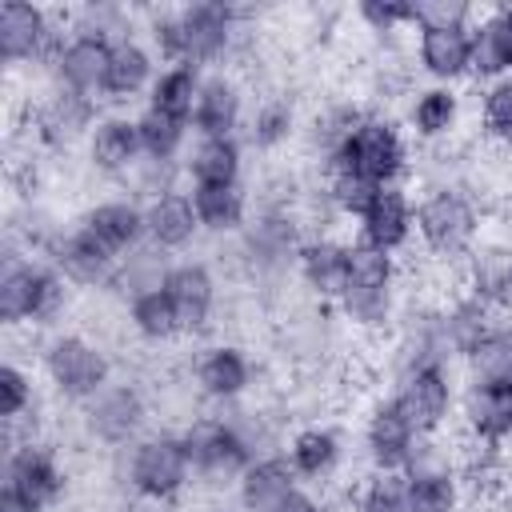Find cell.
Instances as JSON below:
<instances>
[{
	"instance_id": "cell-3",
	"label": "cell",
	"mask_w": 512,
	"mask_h": 512,
	"mask_svg": "<svg viewBox=\"0 0 512 512\" xmlns=\"http://www.w3.org/2000/svg\"><path fill=\"white\" fill-rule=\"evenodd\" d=\"M116 484L140 508H172L196 484L180 428H152L132 448L116 452Z\"/></svg>"
},
{
	"instance_id": "cell-21",
	"label": "cell",
	"mask_w": 512,
	"mask_h": 512,
	"mask_svg": "<svg viewBox=\"0 0 512 512\" xmlns=\"http://www.w3.org/2000/svg\"><path fill=\"white\" fill-rule=\"evenodd\" d=\"M464 120V96L448 84H420L404 100V132L420 148H440L456 140V128Z\"/></svg>"
},
{
	"instance_id": "cell-44",
	"label": "cell",
	"mask_w": 512,
	"mask_h": 512,
	"mask_svg": "<svg viewBox=\"0 0 512 512\" xmlns=\"http://www.w3.org/2000/svg\"><path fill=\"white\" fill-rule=\"evenodd\" d=\"M464 372H468V380L512 392V324L508 320L464 356Z\"/></svg>"
},
{
	"instance_id": "cell-14",
	"label": "cell",
	"mask_w": 512,
	"mask_h": 512,
	"mask_svg": "<svg viewBox=\"0 0 512 512\" xmlns=\"http://www.w3.org/2000/svg\"><path fill=\"white\" fill-rule=\"evenodd\" d=\"M160 288H164V296L172 300V308L180 316L184 340L212 332L216 312H220V276H216V268L208 260H196V256L172 260V268H168Z\"/></svg>"
},
{
	"instance_id": "cell-5",
	"label": "cell",
	"mask_w": 512,
	"mask_h": 512,
	"mask_svg": "<svg viewBox=\"0 0 512 512\" xmlns=\"http://www.w3.org/2000/svg\"><path fill=\"white\" fill-rule=\"evenodd\" d=\"M36 360H40V376H44L48 392L56 400H64V404H76V408L116 380L112 352L96 336H88L80 328H56V332H48L40 340Z\"/></svg>"
},
{
	"instance_id": "cell-28",
	"label": "cell",
	"mask_w": 512,
	"mask_h": 512,
	"mask_svg": "<svg viewBox=\"0 0 512 512\" xmlns=\"http://www.w3.org/2000/svg\"><path fill=\"white\" fill-rule=\"evenodd\" d=\"M144 148H140V132H136V116L112 108L96 120L88 144H84V160L96 176H108V180H124L136 164H140Z\"/></svg>"
},
{
	"instance_id": "cell-8",
	"label": "cell",
	"mask_w": 512,
	"mask_h": 512,
	"mask_svg": "<svg viewBox=\"0 0 512 512\" xmlns=\"http://www.w3.org/2000/svg\"><path fill=\"white\" fill-rule=\"evenodd\" d=\"M100 100L92 96H80L72 88H60V84H44L40 92L28 96L24 104V128H28V144L36 152H48V156H64L72 152L76 144H88L96 120H100Z\"/></svg>"
},
{
	"instance_id": "cell-22",
	"label": "cell",
	"mask_w": 512,
	"mask_h": 512,
	"mask_svg": "<svg viewBox=\"0 0 512 512\" xmlns=\"http://www.w3.org/2000/svg\"><path fill=\"white\" fill-rule=\"evenodd\" d=\"M412 64L428 84L456 88L472 72V28H416Z\"/></svg>"
},
{
	"instance_id": "cell-46",
	"label": "cell",
	"mask_w": 512,
	"mask_h": 512,
	"mask_svg": "<svg viewBox=\"0 0 512 512\" xmlns=\"http://www.w3.org/2000/svg\"><path fill=\"white\" fill-rule=\"evenodd\" d=\"M416 28H472L476 8L464 0H416Z\"/></svg>"
},
{
	"instance_id": "cell-32",
	"label": "cell",
	"mask_w": 512,
	"mask_h": 512,
	"mask_svg": "<svg viewBox=\"0 0 512 512\" xmlns=\"http://www.w3.org/2000/svg\"><path fill=\"white\" fill-rule=\"evenodd\" d=\"M160 68H164V64H160V56L152 52V44H148L144 36H128V40L112 44V68H108L104 100H108V104L144 100Z\"/></svg>"
},
{
	"instance_id": "cell-25",
	"label": "cell",
	"mask_w": 512,
	"mask_h": 512,
	"mask_svg": "<svg viewBox=\"0 0 512 512\" xmlns=\"http://www.w3.org/2000/svg\"><path fill=\"white\" fill-rule=\"evenodd\" d=\"M76 224H80L104 252H112L116 260H124L128 252H136V248L144 244V204L132 200L128 192H124V196H100V200H92V204L76 216Z\"/></svg>"
},
{
	"instance_id": "cell-38",
	"label": "cell",
	"mask_w": 512,
	"mask_h": 512,
	"mask_svg": "<svg viewBox=\"0 0 512 512\" xmlns=\"http://www.w3.org/2000/svg\"><path fill=\"white\" fill-rule=\"evenodd\" d=\"M200 84H204L200 68H192V64H164L156 72L148 96H144V108L192 124V112H196V100H200Z\"/></svg>"
},
{
	"instance_id": "cell-10",
	"label": "cell",
	"mask_w": 512,
	"mask_h": 512,
	"mask_svg": "<svg viewBox=\"0 0 512 512\" xmlns=\"http://www.w3.org/2000/svg\"><path fill=\"white\" fill-rule=\"evenodd\" d=\"M68 36V20L56 8L28 4V0H8L0 4V60L4 68L16 72H48L56 48Z\"/></svg>"
},
{
	"instance_id": "cell-4",
	"label": "cell",
	"mask_w": 512,
	"mask_h": 512,
	"mask_svg": "<svg viewBox=\"0 0 512 512\" xmlns=\"http://www.w3.org/2000/svg\"><path fill=\"white\" fill-rule=\"evenodd\" d=\"M488 232L484 204L464 184H428L416 200V244L440 268H460Z\"/></svg>"
},
{
	"instance_id": "cell-42",
	"label": "cell",
	"mask_w": 512,
	"mask_h": 512,
	"mask_svg": "<svg viewBox=\"0 0 512 512\" xmlns=\"http://www.w3.org/2000/svg\"><path fill=\"white\" fill-rule=\"evenodd\" d=\"M136 132H140L144 156L168 160V164H184V152H188V144H192V124L144 108V112H136Z\"/></svg>"
},
{
	"instance_id": "cell-24",
	"label": "cell",
	"mask_w": 512,
	"mask_h": 512,
	"mask_svg": "<svg viewBox=\"0 0 512 512\" xmlns=\"http://www.w3.org/2000/svg\"><path fill=\"white\" fill-rule=\"evenodd\" d=\"M356 240L400 256L416 240V200H412V192L404 184L380 188L376 200L368 204V212L356 220Z\"/></svg>"
},
{
	"instance_id": "cell-6",
	"label": "cell",
	"mask_w": 512,
	"mask_h": 512,
	"mask_svg": "<svg viewBox=\"0 0 512 512\" xmlns=\"http://www.w3.org/2000/svg\"><path fill=\"white\" fill-rule=\"evenodd\" d=\"M412 136L404 132V124L392 112H364L356 120V128L344 136L340 152L332 156V164L324 172H352L376 188L388 184H404V176L412 172Z\"/></svg>"
},
{
	"instance_id": "cell-35",
	"label": "cell",
	"mask_w": 512,
	"mask_h": 512,
	"mask_svg": "<svg viewBox=\"0 0 512 512\" xmlns=\"http://www.w3.org/2000/svg\"><path fill=\"white\" fill-rule=\"evenodd\" d=\"M296 484H300V476L292 472L288 456H284V452H272V456H256V460L240 472L232 496H236L240 512H268V508H272L284 492H292Z\"/></svg>"
},
{
	"instance_id": "cell-11",
	"label": "cell",
	"mask_w": 512,
	"mask_h": 512,
	"mask_svg": "<svg viewBox=\"0 0 512 512\" xmlns=\"http://www.w3.org/2000/svg\"><path fill=\"white\" fill-rule=\"evenodd\" d=\"M68 492V464L60 448L44 436H28L4 448L0 496L24 504L28 512H52Z\"/></svg>"
},
{
	"instance_id": "cell-12",
	"label": "cell",
	"mask_w": 512,
	"mask_h": 512,
	"mask_svg": "<svg viewBox=\"0 0 512 512\" xmlns=\"http://www.w3.org/2000/svg\"><path fill=\"white\" fill-rule=\"evenodd\" d=\"M260 380V364L252 360V352L240 340H208L196 356H192V372L188 384L192 392L208 404V408H228L240 400H252Z\"/></svg>"
},
{
	"instance_id": "cell-30",
	"label": "cell",
	"mask_w": 512,
	"mask_h": 512,
	"mask_svg": "<svg viewBox=\"0 0 512 512\" xmlns=\"http://www.w3.org/2000/svg\"><path fill=\"white\" fill-rule=\"evenodd\" d=\"M200 236H204V228L196 220L188 188H172L144 204V244H152L156 252L180 256V252L196 248Z\"/></svg>"
},
{
	"instance_id": "cell-41",
	"label": "cell",
	"mask_w": 512,
	"mask_h": 512,
	"mask_svg": "<svg viewBox=\"0 0 512 512\" xmlns=\"http://www.w3.org/2000/svg\"><path fill=\"white\" fill-rule=\"evenodd\" d=\"M68 32H84V36H100L108 44H120L128 36H140V12L120 8V4H80V8H64Z\"/></svg>"
},
{
	"instance_id": "cell-2",
	"label": "cell",
	"mask_w": 512,
	"mask_h": 512,
	"mask_svg": "<svg viewBox=\"0 0 512 512\" xmlns=\"http://www.w3.org/2000/svg\"><path fill=\"white\" fill-rule=\"evenodd\" d=\"M72 284L40 256L4 244L0 256V324L8 332H56L72 308Z\"/></svg>"
},
{
	"instance_id": "cell-39",
	"label": "cell",
	"mask_w": 512,
	"mask_h": 512,
	"mask_svg": "<svg viewBox=\"0 0 512 512\" xmlns=\"http://www.w3.org/2000/svg\"><path fill=\"white\" fill-rule=\"evenodd\" d=\"M468 492L456 468L408 472V512H464Z\"/></svg>"
},
{
	"instance_id": "cell-16",
	"label": "cell",
	"mask_w": 512,
	"mask_h": 512,
	"mask_svg": "<svg viewBox=\"0 0 512 512\" xmlns=\"http://www.w3.org/2000/svg\"><path fill=\"white\" fill-rule=\"evenodd\" d=\"M424 432L400 412V404L392 396L376 400L360 424V448H364V460L368 468H380V472H404L412 452H416V440Z\"/></svg>"
},
{
	"instance_id": "cell-18",
	"label": "cell",
	"mask_w": 512,
	"mask_h": 512,
	"mask_svg": "<svg viewBox=\"0 0 512 512\" xmlns=\"http://www.w3.org/2000/svg\"><path fill=\"white\" fill-rule=\"evenodd\" d=\"M348 244L352 240H344L336 232H312L300 244L296 284L308 292L312 304L336 308V300L344 296V284H348Z\"/></svg>"
},
{
	"instance_id": "cell-19",
	"label": "cell",
	"mask_w": 512,
	"mask_h": 512,
	"mask_svg": "<svg viewBox=\"0 0 512 512\" xmlns=\"http://www.w3.org/2000/svg\"><path fill=\"white\" fill-rule=\"evenodd\" d=\"M108 68H112V44L100 36H84V32H68L64 44L56 48L52 64H48V80L60 88H72L80 96L104 100V84H108Z\"/></svg>"
},
{
	"instance_id": "cell-13",
	"label": "cell",
	"mask_w": 512,
	"mask_h": 512,
	"mask_svg": "<svg viewBox=\"0 0 512 512\" xmlns=\"http://www.w3.org/2000/svg\"><path fill=\"white\" fill-rule=\"evenodd\" d=\"M400 412L424 432V436H436L452 424L456 416V404H460V384H456V372L452 364L444 360H432V364H416L400 376H392V392H388Z\"/></svg>"
},
{
	"instance_id": "cell-36",
	"label": "cell",
	"mask_w": 512,
	"mask_h": 512,
	"mask_svg": "<svg viewBox=\"0 0 512 512\" xmlns=\"http://www.w3.org/2000/svg\"><path fill=\"white\" fill-rule=\"evenodd\" d=\"M124 324L136 336V344H144V348H168V344L184 340L180 316H176L172 300L164 296V288H152V292L132 296L124 304Z\"/></svg>"
},
{
	"instance_id": "cell-23",
	"label": "cell",
	"mask_w": 512,
	"mask_h": 512,
	"mask_svg": "<svg viewBox=\"0 0 512 512\" xmlns=\"http://www.w3.org/2000/svg\"><path fill=\"white\" fill-rule=\"evenodd\" d=\"M340 316L336 308L328 312V304H308V308H296L280 320V344H284V356L300 368H324L328 356L336 352L340 344ZM348 332V328H344Z\"/></svg>"
},
{
	"instance_id": "cell-1",
	"label": "cell",
	"mask_w": 512,
	"mask_h": 512,
	"mask_svg": "<svg viewBox=\"0 0 512 512\" xmlns=\"http://www.w3.org/2000/svg\"><path fill=\"white\" fill-rule=\"evenodd\" d=\"M252 20H260V8L196 0V4L140 12V32L160 56V64H192L200 72H216L232 64L240 32Z\"/></svg>"
},
{
	"instance_id": "cell-20",
	"label": "cell",
	"mask_w": 512,
	"mask_h": 512,
	"mask_svg": "<svg viewBox=\"0 0 512 512\" xmlns=\"http://www.w3.org/2000/svg\"><path fill=\"white\" fill-rule=\"evenodd\" d=\"M304 132V116L292 92L284 88H264L260 96H252L248 120H244V148L260 152V156H280L288 144H296Z\"/></svg>"
},
{
	"instance_id": "cell-31",
	"label": "cell",
	"mask_w": 512,
	"mask_h": 512,
	"mask_svg": "<svg viewBox=\"0 0 512 512\" xmlns=\"http://www.w3.org/2000/svg\"><path fill=\"white\" fill-rule=\"evenodd\" d=\"M512 76V4L480 8L472 24V72L468 80H500Z\"/></svg>"
},
{
	"instance_id": "cell-7",
	"label": "cell",
	"mask_w": 512,
	"mask_h": 512,
	"mask_svg": "<svg viewBox=\"0 0 512 512\" xmlns=\"http://www.w3.org/2000/svg\"><path fill=\"white\" fill-rule=\"evenodd\" d=\"M148 420H152V396L140 380H128V376H116L108 388H100L92 400L76 408L80 436L92 448H104L112 456L132 448L140 436H148L152 432Z\"/></svg>"
},
{
	"instance_id": "cell-47",
	"label": "cell",
	"mask_w": 512,
	"mask_h": 512,
	"mask_svg": "<svg viewBox=\"0 0 512 512\" xmlns=\"http://www.w3.org/2000/svg\"><path fill=\"white\" fill-rule=\"evenodd\" d=\"M204 512H224V508H204Z\"/></svg>"
},
{
	"instance_id": "cell-40",
	"label": "cell",
	"mask_w": 512,
	"mask_h": 512,
	"mask_svg": "<svg viewBox=\"0 0 512 512\" xmlns=\"http://www.w3.org/2000/svg\"><path fill=\"white\" fill-rule=\"evenodd\" d=\"M476 128L480 140L496 152H512V76L480 84L476 96Z\"/></svg>"
},
{
	"instance_id": "cell-43",
	"label": "cell",
	"mask_w": 512,
	"mask_h": 512,
	"mask_svg": "<svg viewBox=\"0 0 512 512\" xmlns=\"http://www.w3.org/2000/svg\"><path fill=\"white\" fill-rule=\"evenodd\" d=\"M348 512H408V476L368 468V476L352 480Z\"/></svg>"
},
{
	"instance_id": "cell-45",
	"label": "cell",
	"mask_w": 512,
	"mask_h": 512,
	"mask_svg": "<svg viewBox=\"0 0 512 512\" xmlns=\"http://www.w3.org/2000/svg\"><path fill=\"white\" fill-rule=\"evenodd\" d=\"M356 20L380 44L396 40L400 32H416V8L412 4H400V0H368V4L356 8Z\"/></svg>"
},
{
	"instance_id": "cell-9",
	"label": "cell",
	"mask_w": 512,
	"mask_h": 512,
	"mask_svg": "<svg viewBox=\"0 0 512 512\" xmlns=\"http://www.w3.org/2000/svg\"><path fill=\"white\" fill-rule=\"evenodd\" d=\"M180 436H184V448H188L196 484H208V488H236L240 472L256 460L252 448H248V440L240 436V428L232 424V416L224 408L192 412L184 420Z\"/></svg>"
},
{
	"instance_id": "cell-34",
	"label": "cell",
	"mask_w": 512,
	"mask_h": 512,
	"mask_svg": "<svg viewBox=\"0 0 512 512\" xmlns=\"http://www.w3.org/2000/svg\"><path fill=\"white\" fill-rule=\"evenodd\" d=\"M196 220L208 236L216 240H232L244 232V224L252 220V192L248 184H200L188 188Z\"/></svg>"
},
{
	"instance_id": "cell-26",
	"label": "cell",
	"mask_w": 512,
	"mask_h": 512,
	"mask_svg": "<svg viewBox=\"0 0 512 512\" xmlns=\"http://www.w3.org/2000/svg\"><path fill=\"white\" fill-rule=\"evenodd\" d=\"M48 264L76 288V292H108L112 288V276L120 268V260L112 252H104L76 220L68 224V232L60 236V244L52 248Z\"/></svg>"
},
{
	"instance_id": "cell-29",
	"label": "cell",
	"mask_w": 512,
	"mask_h": 512,
	"mask_svg": "<svg viewBox=\"0 0 512 512\" xmlns=\"http://www.w3.org/2000/svg\"><path fill=\"white\" fill-rule=\"evenodd\" d=\"M284 456L300 484H328L344 468V436L324 420H304L288 432Z\"/></svg>"
},
{
	"instance_id": "cell-48",
	"label": "cell",
	"mask_w": 512,
	"mask_h": 512,
	"mask_svg": "<svg viewBox=\"0 0 512 512\" xmlns=\"http://www.w3.org/2000/svg\"><path fill=\"white\" fill-rule=\"evenodd\" d=\"M508 460H512V440H508Z\"/></svg>"
},
{
	"instance_id": "cell-17",
	"label": "cell",
	"mask_w": 512,
	"mask_h": 512,
	"mask_svg": "<svg viewBox=\"0 0 512 512\" xmlns=\"http://www.w3.org/2000/svg\"><path fill=\"white\" fill-rule=\"evenodd\" d=\"M248 108H252V96H248L244 76H236L228 68L204 72L200 100L192 112V136H240Z\"/></svg>"
},
{
	"instance_id": "cell-15",
	"label": "cell",
	"mask_w": 512,
	"mask_h": 512,
	"mask_svg": "<svg viewBox=\"0 0 512 512\" xmlns=\"http://www.w3.org/2000/svg\"><path fill=\"white\" fill-rule=\"evenodd\" d=\"M460 288L496 316H512V232L480 236L472 256L460 264Z\"/></svg>"
},
{
	"instance_id": "cell-27",
	"label": "cell",
	"mask_w": 512,
	"mask_h": 512,
	"mask_svg": "<svg viewBox=\"0 0 512 512\" xmlns=\"http://www.w3.org/2000/svg\"><path fill=\"white\" fill-rule=\"evenodd\" d=\"M456 420L464 428V440L492 444V448L508 452V440H512V392L480 384V380H464L460 404H456Z\"/></svg>"
},
{
	"instance_id": "cell-37",
	"label": "cell",
	"mask_w": 512,
	"mask_h": 512,
	"mask_svg": "<svg viewBox=\"0 0 512 512\" xmlns=\"http://www.w3.org/2000/svg\"><path fill=\"white\" fill-rule=\"evenodd\" d=\"M404 284V268L400 256L372 248L364 240L348 244V284L344 292H360V296H392Z\"/></svg>"
},
{
	"instance_id": "cell-33",
	"label": "cell",
	"mask_w": 512,
	"mask_h": 512,
	"mask_svg": "<svg viewBox=\"0 0 512 512\" xmlns=\"http://www.w3.org/2000/svg\"><path fill=\"white\" fill-rule=\"evenodd\" d=\"M188 188L200 184H244V140L240 136H192L184 152Z\"/></svg>"
}]
</instances>
